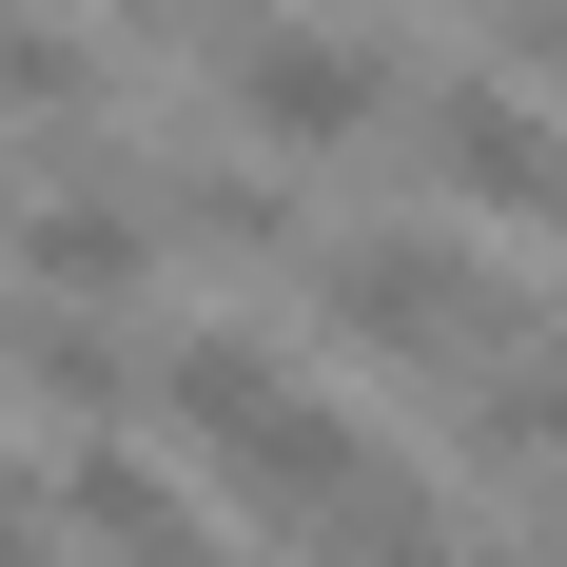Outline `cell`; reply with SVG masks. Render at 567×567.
Returning <instances> with one entry per match:
<instances>
[{"label": "cell", "instance_id": "cell-1", "mask_svg": "<svg viewBox=\"0 0 567 567\" xmlns=\"http://www.w3.org/2000/svg\"><path fill=\"white\" fill-rule=\"evenodd\" d=\"M216 117L255 157H352V137H392L411 117V59L333 0H235L216 20Z\"/></svg>", "mask_w": 567, "mask_h": 567}, {"label": "cell", "instance_id": "cell-2", "mask_svg": "<svg viewBox=\"0 0 567 567\" xmlns=\"http://www.w3.org/2000/svg\"><path fill=\"white\" fill-rule=\"evenodd\" d=\"M293 275H313V333H352L372 372H431V352L489 313V255H470V216H372V235H313Z\"/></svg>", "mask_w": 567, "mask_h": 567}, {"label": "cell", "instance_id": "cell-3", "mask_svg": "<svg viewBox=\"0 0 567 567\" xmlns=\"http://www.w3.org/2000/svg\"><path fill=\"white\" fill-rule=\"evenodd\" d=\"M216 489L275 528V548H313V567H333L352 528L411 489V451H392V431H352V411H313V392H275L255 431H216Z\"/></svg>", "mask_w": 567, "mask_h": 567}, {"label": "cell", "instance_id": "cell-4", "mask_svg": "<svg viewBox=\"0 0 567 567\" xmlns=\"http://www.w3.org/2000/svg\"><path fill=\"white\" fill-rule=\"evenodd\" d=\"M411 157H431L451 216L567 235V117H548V79H451V99H411Z\"/></svg>", "mask_w": 567, "mask_h": 567}, {"label": "cell", "instance_id": "cell-5", "mask_svg": "<svg viewBox=\"0 0 567 567\" xmlns=\"http://www.w3.org/2000/svg\"><path fill=\"white\" fill-rule=\"evenodd\" d=\"M275 392H293V352L255 333V313H196V333L137 352V411H157V431H196V451H216V431H255Z\"/></svg>", "mask_w": 567, "mask_h": 567}, {"label": "cell", "instance_id": "cell-6", "mask_svg": "<svg viewBox=\"0 0 567 567\" xmlns=\"http://www.w3.org/2000/svg\"><path fill=\"white\" fill-rule=\"evenodd\" d=\"M0 372H20V411H59V431H137V352H117L99 313H59V293L0 313Z\"/></svg>", "mask_w": 567, "mask_h": 567}, {"label": "cell", "instance_id": "cell-7", "mask_svg": "<svg viewBox=\"0 0 567 567\" xmlns=\"http://www.w3.org/2000/svg\"><path fill=\"white\" fill-rule=\"evenodd\" d=\"M137 196H157V255H216V275H293L313 255V216L275 176H137Z\"/></svg>", "mask_w": 567, "mask_h": 567}, {"label": "cell", "instance_id": "cell-8", "mask_svg": "<svg viewBox=\"0 0 567 567\" xmlns=\"http://www.w3.org/2000/svg\"><path fill=\"white\" fill-rule=\"evenodd\" d=\"M99 117H117L99 20H0V137H99Z\"/></svg>", "mask_w": 567, "mask_h": 567}, {"label": "cell", "instance_id": "cell-9", "mask_svg": "<svg viewBox=\"0 0 567 567\" xmlns=\"http://www.w3.org/2000/svg\"><path fill=\"white\" fill-rule=\"evenodd\" d=\"M333 567H489V548H470V528H451V509H431V489H392V509L352 528V548H333Z\"/></svg>", "mask_w": 567, "mask_h": 567}, {"label": "cell", "instance_id": "cell-10", "mask_svg": "<svg viewBox=\"0 0 567 567\" xmlns=\"http://www.w3.org/2000/svg\"><path fill=\"white\" fill-rule=\"evenodd\" d=\"M0 567H59V509H40V470L0 451Z\"/></svg>", "mask_w": 567, "mask_h": 567}, {"label": "cell", "instance_id": "cell-11", "mask_svg": "<svg viewBox=\"0 0 567 567\" xmlns=\"http://www.w3.org/2000/svg\"><path fill=\"white\" fill-rule=\"evenodd\" d=\"M489 567H567V489H548V509H528V528H509Z\"/></svg>", "mask_w": 567, "mask_h": 567}]
</instances>
